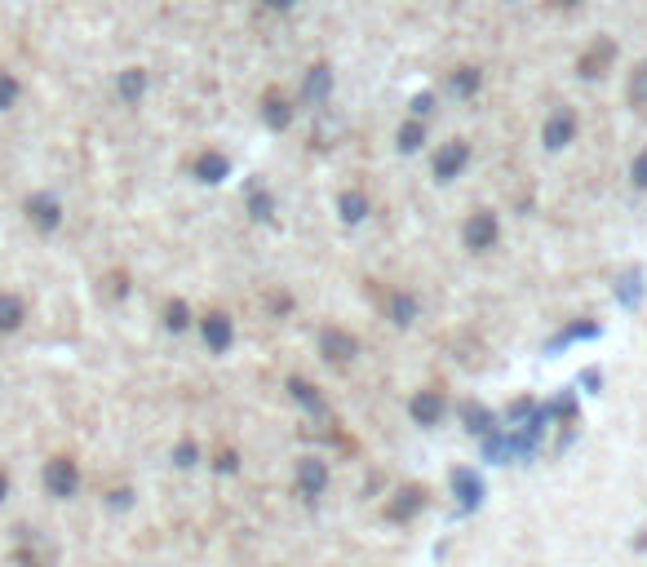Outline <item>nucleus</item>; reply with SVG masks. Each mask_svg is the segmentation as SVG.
Here are the masks:
<instances>
[{
	"mask_svg": "<svg viewBox=\"0 0 647 567\" xmlns=\"http://www.w3.org/2000/svg\"><path fill=\"white\" fill-rule=\"evenodd\" d=\"M40 483H45V492L54 501H71L80 492V461L67 457V452H58V457L45 461V470H40Z\"/></svg>",
	"mask_w": 647,
	"mask_h": 567,
	"instance_id": "1",
	"label": "nucleus"
},
{
	"mask_svg": "<svg viewBox=\"0 0 647 567\" xmlns=\"http://www.w3.org/2000/svg\"><path fill=\"white\" fill-rule=\"evenodd\" d=\"M23 218L32 222V231H40V235H54L58 226H63V200H58L54 191H32L23 200Z\"/></svg>",
	"mask_w": 647,
	"mask_h": 567,
	"instance_id": "2",
	"label": "nucleus"
},
{
	"mask_svg": "<svg viewBox=\"0 0 647 567\" xmlns=\"http://www.w3.org/2000/svg\"><path fill=\"white\" fill-rule=\"evenodd\" d=\"M572 138H577V116H572L568 107H554L546 116V125H541V142H546L550 151H563Z\"/></svg>",
	"mask_w": 647,
	"mask_h": 567,
	"instance_id": "3",
	"label": "nucleus"
},
{
	"mask_svg": "<svg viewBox=\"0 0 647 567\" xmlns=\"http://www.w3.org/2000/svg\"><path fill=\"white\" fill-rule=\"evenodd\" d=\"M466 249H475V253H484L497 244V213L492 209H479V213H470V222H466Z\"/></svg>",
	"mask_w": 647,
	"mask_h": 567,
	"instance_id": "4",
	"label": "nucleus"
},
{
	"mask_svg": "<svg viewBox=\"0 0 647 567\" xmlns=\"http://www.w3.org/2000/svg\"><path fill=\"white\" fill-rule=\"evenodd\" d=\"M470 164V147L461 138H453V142H444V147L435 151V178L439 182H453L461 169Z\"/></svg>",
	"mask_w": 647,
	"mask_h": 567,
	"instance_id": "5",
	"label": "nucleus"
},
{
	"mask_svg": "<svg viewBox=\"0 0 647 567\" xmlns=\"http://www.w3.org/2000/svg\"><path fill=\"white\" fill-rule=\"evenodd\" d=\"M320 350H324L328 364H351V359L359 355V342L346 333V328H324V333H320Z\"/></svg>",
	"mask_w": 647,
	"mask_h": 567,
	"instance_id": "6",
	"label": "nucleus"
},
{
	"mask_svg": "<svg viewBox=\"0 0 647 567\" xmlns=\"http://www.w3.org/2000/svg\"><path fill=\"white\" fill-rule=\"evenodd\" d=\"M612 58H616V45H612L608 36H599V40H594V45H590V49H585V54L577 58V71H581L585 80H599L603 71L612 67Z\"/></svg>",
	"mask_w": 647,
	"mask_h": 567,
	"instance_id": "7",
	"label": "nucleus"
},
{
	"mask_svg": "<svg viewBox=\"0 0 647 567\" xmlns=\"http://www.w3.org/2000/svg\"><path fill=\"white\" fill-rule=\"evenodd\" d=\"M328 488V466L320 457H302L297 461V492H302L306 501H315L320 492Z\"/></svg>",
	"mask_w": 647,
	"mask_h": 567,
	"instance_id": "8",
	"label": "nucleus"
},
{
	"mask_svg": "<svg viewBox=\"0 0 647 567\" xmlns=\"http://www.w3.org/2000/svg\"><path fill=\"white\" fill-rule=\"evenodd\" d=\"M453 497L461 510H479V501H484V479H479L470 466H457L453 470Z\"/></svg>",
	"mask_w": 647,
	"mask_h": 567,
	"instance_id": "9",
	"label": "nucleus"
},
{
	"mask_svg": "<svg viewBox=\"0 0 647 567\" xmlns=\"http://www.w3.org/2000/svg\"><path fill=\"white\" fill-rule=\"evenodd\" d=\"M200 333H204V346H209L213 355H227V346H231L235 328H231V319L222 315V311H209V315L200 319Z\"/></svg>",
	"mask_w": 647,
	"mask_h": 567,
	"instance_id": "10",
	"label": "nucleus"
},
{
	"mask_svg": "<svg viewBox=\"0 0 647 567\" xmlns=\"http://www.w3.org/2000/svg\"><path fill=\"white\" fill-rule=\"evenodd\" d=\"M444 390H417L413 404H408V412H413L417 426H439V417H444Z\"/></svg>",
	"mask_w": 647,
	"mask_h": 567,
	"instance_id": "11",
	"label": "nucleus"
},
{
	"mask_svg": "<svg viewBox=\"0 0 647 567\" xmlns=\"http://www.w3.org/2000/svg\"><path fill=\"white\" fill-rule=\"evenodd\" d=\"M421 505H426V488L408 483V488H399L395 501L386 505V519H390V523H408V519H413V514L421 510Z\"/></svg>",
	"mask_w": 647,
	"mask_h": 567,
	"instance_id": "12",
	"label": "nucleus"
},
{
	"mask_svg": "<svg viewBox=\"0 0 647 567\" xmlns=\"http://www.w3.org/2000/svg\"><path fill=\"white\" fill-rule=\"evenodd\" d=\"M191 173L213 187V182H222L231 173V160L222 156V151H200V156H195V164H191Z\"/></svg>",
	"mask_w": 647,
	"mask_h": 567,
	"instance_id": "13",
	"label": "nucleus"
},
{
	"mask_svg": "<svg viewBox=\"0 0 647 567\" xmlns=\"http://www.w3.org/2000/svg\"><path fill=\"white\" fill-rule=\"evenodd\" d=\"M27 324V302L18 293H0V337L18 333Z\"/></svg>",
	"mask_w": 647,
	"mask_h": 567,
	"instance_id": "14",
	"label": "nucleus"
},
{
	"mask_svg": "<svg viewBox=\"0 0 647 567\" xmlns=\"http://www.w3.org/2000/svg\"><path fill=\"white\" fill-rule=\"evenodd\" d=\"M116 94H120L125 107H138L142 94H147V71H142V67H125V71H120V80H116Z\"/></svg>",
	"mask_w": 647,
	"mask_h": 567,
	"instance_id": "15",
	"label": "nucleus"
},
{
	"mask_svg": "<svg viewBox=\"0 0 647 567\" xmlns=\"http://www.w3.org/2000/svg\"><path fill=\"white\" fill-rule=\"evenodd\" d=\"M262 120L271 129H289L293 125V107H289V98H284L280 89H271V94L262 98Z\"/></svg>",
	"mask_w": 647,
	"mask_h": 567,
	"instance_id": "16",
	"label": "nucleus"
},
{
	"mask_svg": "<svg viewBox=\"0 0 647 567\" xmlns=\"http://www.w3.org/2000/svg\"><path fill=\"white\" fill-rule=\"evenodd\" d=\"M461 421H466V430L470 435H479V439H488L492 430H497L492 426V412L484 404H461Z\"/></svg>",
	"mask_w": 647,
	"mask_h": 567,
	"instance_id": "17",
	"label": "nucleus"
},
{
	"mask_svg": "<svg viewBox=\"0 0 647 567\" xmlns=\"http://www.w3.org/2000/svg\"><path fill=\"white\" fill-rule=\"evenodd\" d=\"M289 395L297 399V404H302L306 412H315V417H320V412H324V399H320V390H315L311 386V381H306V377H293L289 381Z\"/></svg>",
	"mask_w": 647,
	"mask_h": 567,
	"instance_id": "18",
	"label": "nucleus"
},
{
	"mask_svg": "<svg viewBox=\"0 0 647 567\" xmlns=\"http://www.w3.org/2000/svg\"><path fill=\"white\" fill-rule=\"evenodd\" d=\"M328 89H333V71H328L324 63H315L311 76H306V98H311V102H324Z\"/></svg>",
	"mask_w": 647,
	"mask_h": 567,
	"instance_id": "19",
	"label": "nucleus"
},
{
	"mask_svg": "<svg viewBox=\"0 0 647 567\" xmlns=\"http://www.w3.org/2000/svg\"><path fill=\"white\" fill-rule=\"evenodd\" d=\"M164 328H169V333H187L191 328V311H187L182 297H173V302L164 306Z\"/></svg>",
	"mask_w": 647,
	"mask_h": 567,
	"instance_id": "20",
	"label": "nucleus"
},
{
	"mask_svg": "<svg viewBox=\"0 0 647 567\" xmlns=\"http://www.w3.org/2000/svg\"><path fill=\"white\" fill-rule=\"evenodd\" d=\"M390 319L395 324H413V315H417V297L413 293H390Z\"/></svg>",
	"mask_w": 647,
	"mask_h": 567,
	"instance_id": "21",
	"label": "nucleus"
},
{
	"mask_svg": "<svg viewBox=\"0 0 647 567\" xmlns=\"http://www.w3.org/2000/svg\"><path fill=\"white\" fill-rule=\"evenodd\" d=\"M18 98H23V85H18L14 71H0V111H14Z\"/></svg>",
	"mask_w": 647,
	"mask_h": 567,
	"instance_id": "22",
	"label": "nucleus"
},
{
	"mask_svg": "<svg viewBox=\"0 0 647 567\" xmlns=\"http://www.w3.org/2000/svg\"><path fill=\"white\" fill-rule=\"evenodd\" d=\"M479 85H484V76H479V67H457V71H453V89H457L461 98L479 94Z\"/></svg>",
	"mask_w": 647,
	"mask_h": 567,
	"instance_id": "23",
	"label": "nucleus"
},
{
	"mask_svg": "<svg viewBox=\"0 0 647 567\" xmlns=\"http://www.w3.org/2000/svg\"><path fill=\"white\" fill-rule=\"evenodd\" d=\"M368 218V200H364V195H359V191H346L342 195V222H364Z\"/></svg>",
	"mask_w": 647,
	"mask_h": 567,
	"instance_id": "24",
	"label": "nucleus"
},
{
	"mask_svg": "<svg viewBox=\"0 0 647 567\" xmlns=\"http://www.w3.org/2000/svg\"><path fill=\"white\" fill-rule=\"evenodd\" d=\"M630 102H634V107H643V102H647V63H639L630 71Z\"/></svg>",
	"mask_w": 647,
	"mask_h": 567,
	"instance_id": "25",
	"label": "nucleus"
},
{
	"mask_svg": "<svg viewBox=\"0 0 647 567\" xmlns=\"http://www.w3.org/2000/svg\"><path fill=\"white\" fill-rule=\"evenodd\" d=\"M421 120H408V125H399V151H417L421 147Z\"/></svg>",
	"mask_w": 647,
	"mask_h": 567,
	"instance_id": "26",
	"label": "nucleus"
},
{
	"mask_svg": "<svg viewBox=\"0 0 647 567\" xmlns=\"http://www.w3.org/2000/svg\"><path fill=\"white\" fill-rule=\"evenodd\" d=\"M195 461H200V448H195L191 439H182L178 448H173V466H178V470H191Z\"/></svg>",
	"mask_w": 647,
	"mask_h": 567,
	"instance_id": "27",
	"label": "nucleus"
},
{
	"mask_svg": "<svg viewBox=\"0 0 647 567\" xmlns=\"http://www.w3.org/2000/svg\"><path fill=\"white\" fill-rule=\"evenodd\" d=\"M249 209H253V218H271V195H266V191H253V195H249Z\"/></svg>",
	"mask_w": 647,
	"mask_h": 567,
	"instance_id": "28",
	"label": "nucleus"
},
{
	"mask_svg": "<svg viewBox=\"0 0 647 567\" xmlns=\"http://www.w3.org/2000/svg\"><path fill=\"white\" fill-rule=\"evenodd\" d=\"M630 178H634V187H639V191H647V151H639V160H634Z\"/></svg>",
	"mask_w": 647,
	"mask_h": 567,
	"instance_id": "29",
	"label": "nucleus"
},
{
	"mask_svg": "<svg viewBox=\"0 0 647 567\" xmlns=\"http://www.w3.org/2000/svg\"><path fill=\"white\" fill-rule=\"evenodd\" d=\"M107 505H111V510H129V505H133V492H129V488H116Z\"/></svg>",
	"mask_w": 647,
	"mask_h": 567,
	"instance_id": "30",
	"label": "nucleus"
},
{
	"mask_svg": "<svg viewBox=\"0 0 647 567\" xmlns=\"http://www.w3.org/2000/svg\"><path fill=\"white\" fill-rule=\"evenodd\" d=\"M9 488H14V479H9V470H5V466H0V505H5V501H9Z\"/></svg>",
	"mask_w": 647,
	"mask_h": 567,
	"instance_id": "31",
	"label": "nucleus"
},
{
	"mask_svg": "<svg viewBox=\"0 0 647 567\" xmlns=\"http://www.w3.org/2000/svg\"><path fill=\"white\" fill-rule=\"evenodd\" d=\"M129 293V280L125 275H111V297H125Z\"/></svg>",
	"mask_w": 647,
	"mask_h": 567,
	"instance_id": "32",
	"label": "nucleus"
},
{
	"mask_svg": "<svg viewBox=\"0 0 647 567\" xmlns=\"http://www.w3.org/2000/svg\"><path fill=\"white\" fill-rule=\"evenodd\" d=\"M426 111H430V94H417V98H413V116L421 120V116H426Z\"/></svg>",
	"mask_w": 647,
	"mask_h": 567,
	"instance_id": "33",
	"label": "nucleus"
},
{
	"mask_svg": "<svg viewBox=\"0 0 647 567\" xmlns=\"http://www.w3.org/2000/svg\"><path fill=\"white\" fill-rule=\"evenodd\" d=\"M235 466H240V461H235V452H222V457H218V470L222 474H231Z\"/></svg>",
	"mask_w": 647,
	"mask_h": 567,
	"instance_id": "34",
	"label": "nucleus"
},
{
	"mask_svg": "<svg viewBox=\"0 0 647 567\" xmlns=\"http://www.w3.org/2000/svg\"><path fill=\"white\" fill-rule=\"evenodd\" d=\"M262 5H266V9H293L297 0H262Z\"/></svg>",
	"mask_w": 647,
	"mask_h": 567,
	"instance_id": "35",
	"label": "nucleus"
},
{
	"mask_svg": "<svg viewBox=\"0 0 647 567\" xmlns=\"http://www.w3.org/2000/svg\"><path fill=\"white\" fill-rule=\"evenodd\" d=\"M550 5H554V9H577L581 0H550Z\"/></svg>",
	"mask_w": 647,
	"mask_h": 567,
	"instance_id": "36",
	"label": "nucleus"
}]
</instances>
